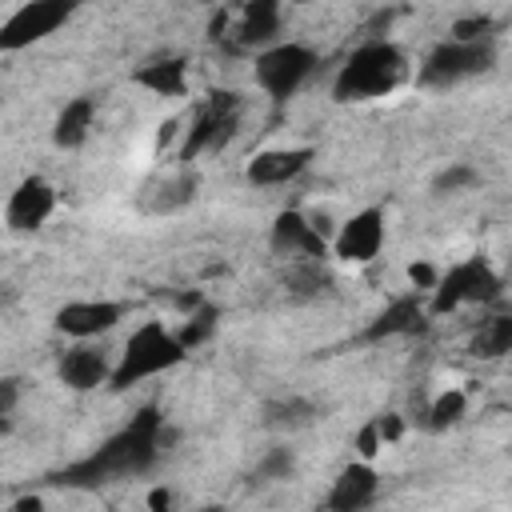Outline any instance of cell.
I'll list each match as a JSON object with an SVG mask.
<instances>
[{"label":"cell","instance_id":"obj_1","mask_svg":"<svg viewBox=\"0 0 512 512\" xmlns=\"http://www.w3.org/2000/svg\"><path fill=\"white\" fill-rule=\"evenodd\" d=\"M160 448H164V412H160V404H144L96 452H88L84 460L60 468L52 476V484H64V488H100V484H112V480L144 476L160 460Z\"/></svg>","mask_w":512,"mask_h":512},{"label":"cell","instance_id":"obj_2","mask_svg":"<svg viewBox=\"0 0 512 512\" xmlns=\"http://www.w3.org/2000/svg\"><path fill=\"white\" fill-rule=\"evenodd\" d=\"M404 76H408V56H404L400 44H392V40H364L340 64V72L332 80V100L336 104L380 100V96L396 92Z\"/></svg>","mask_w":512,"mask_h":512},{"label":"cell","instance_id":"obj_3","mask_svg":"<svg viewBox=\"0 0 512 512\" xmlns=\"http://www.w3.org/2000/svg\"><path fill=\"white\" fill-rule=\"evenodd\" d=\"M184 356H188V344L180 340V332H172V328L160 324V320H144V324L124 340L108 388H112V392H128V388H136V384L148 380V376L172 372L176 364H184Z\"/></svg>","mask_w":512,"mask_h":512},{"label":"cell","instance_id":"obj_4","mask_svg":"<svg viewBox=\"0 0 512 512\" xmlns=\"http://www.w3.org/2000/svg\"><path fill=\"white\" fill-rule=\"evenodd\" d=\"M496 68V40H440L416 68V84L444 92Z\"/></svg>","mask_w":512,"mask_h":512},{"label":"cell","instance_id":"obj_5","mask_svg":"<svg viewBox=\"0 0 512 512\" xmlns=\"http://www.w3.org/2000/svg\"><path fill=\"white\" fill-rule=\"evenodd\" d=\"M504 296V280L500 272L484 260V256H468V260H456L444 276H436L432 284V300H428V312L432 316H444V312H456V308H488Z\"/></svg>","mask_w":512,"mask_h":512},{"label":"cell","instance_id":"obj_6","mask_svg":"<svg viewBox=\"0 0 512 512\" xmlns=\"http://www.w3.org/2000/svg\"><path fill=\"white\" fill-rule=\"evenodd\" d=\"M316 64H320L316 48L296 44V40H276V44H268V48L256 52L252 76L264 88V96H272L276 104H284L288 96H296L308 84V76L316 72Z\"/></svg>","mask_w":512,"mask_h":512},{"label":"cell","instance_id":"obj_7","mask_svg":"<svg viewBox=\"0 0 512 512\" xmlns=\"http://www.w3.org/2000/svg\"><path fill=\"white\" fill-rule=\"evenodd\" d=\"M236 128H240V96H236V92H224V88L208 92V100L200 104L192 128L184 132L180 160L192 164V160L204 156V152H220V148L236 136Z\"/></svg>","mask_w":512,"mask_h":512},{"label":"cell","instance_id":"obj_8","mask_svg":"<svg viewBox=\"0 0 512 512\" xmlns=\"http://www.w3.org/2000/svg\"><path fill=\"white\" fill-rule=\"evenodd\" d=\"M80 8H84V0H28V4H20L0 28V52H20V48L48 40Z\"/></svg>","mask_w":512,"mask_h":512},{"label":"cell","instance_id":"obj_9","mask_svg":"<svg viewBox=\"0 0 512 512\" xmlns=\"http://www.w3.org/2000/svg\"><path fill=\"white\" fill-rule=\"evenodd\" d=\"M268 248L280 260H324L328 256V236L300 208H284V212H276V220L268 228Z\"/></svg>","mask_w":512,"mask_h":512},{"label":"cell","instance_id":"obj_10","mask_svg":"<svg viewBox=\"0 0 512 512\" xmlns=\"http://www.w3.org/2000/svg\"><path fill=\"white\" fill-rule=\"evenodd\" d=\"M384 236H388V220H384V208H360L352 212L336 236H332V256L344 260V264H368L380 256L384 248Z\"/></svg>","mask_w":512,"mask_h":512},{"label":"cell","instance_id":"obj_11","mask_svg":"<svg viewBox=\"0 0 512 512\" xmlns=\"http://www.w3.org/2000/svg\"><path fill=\"white\" fill-rule=\"evenodd\" d=\"M428 304L424 296L412 288L404 296H392L360 332L364 344H380V340H404V336H424L428 332Z\"/></svg>","mask_w":512,"mask_h":512},{"label":"cell","instance_id":"obj_12","mask_svg":"<svg viewBox=\"0 0 512 512\" xmlns=\"http://www.w3.org/2000/svg\"><path fill=\"white\" fill-rule=\"evenodd\" d=\"M112 356H108V348L104 344H96V340H76L72 348H64L60 352V360H56V376H60V384L64 388H72V392H92V388H108V380H112Z\"/></svg>","mask_w":512,"mask_h":512},{"label":"cell","instance_id":"obj_13","mask_svg":"<svg viewBox=\"0 0 512 512\" xmlns=\"http://www.w3.org/2000/svg\"><path fill=\"white\" fill-rule=\"evenodd\" d=\"M124 312L128 308L120 300H68L56 308L52 328L60 336H72V340H96V336L112 332L124 320Z\"/></svg>","mask_w":512,"mask_h":512},{"label":"cell","instance_id":"obj_14","mask_svg":"<svg viewBox=\"0 0 512 512\" xmlns=\"http://www.w3.org/2000/svg\"><path fill=\"white\" fill-rule=\"evenodd\" d=\"M52 212H56V188L44 176H24L4 204V224L8 232H40Z\"/></svg>","mask_w":512,"mask_h":512},{"label":"cell","instance_id":"obj_15","mask_svg":"<svg viewBox=\"0 0 512 512\" xmlns=\"http://www.w3.org/2000/svg\"><path fill=\"white\" fill-rule=\"evenodd\" d=\"M380 496V472L368 464V460H352L336 472L328 496H324V508L332 512H360V508H372Z\"/></svg>","mask_w":512,"mask_h":512},{"label":"cell","instance_id":"obj_16","mask_svg":"<svg viewBox=\"0 0 512 512\" xmlns=\"http://www.w3.org/2000/svg\"><path fill=\"white\" fill-rule=\"evenodd\" d=\"M312 148L296 144V148H264L244 164V180L256 188H276V184H292L296 176H304V168L312 164Z\"/></svg>","mask_w":512,"mask_h":512},{"label":"cell","instance_id":"obj_17","mask_svg":"<svg viewBox=\"0 0 512 512\" xmlns=\"http://www.w3.org/2000/svg\"><path fill=\"white\" fill-rule=\"evenodd\" d=\"M280 20H284V0H244L232 44L236 48H268L280 36Z\"/></svg>","mask_w":512,"mask_h":512},{"label":"cell","instance_id":"obj_18","mask_svg":"<svg viewBox=\"0 0 512 512\" xmlns=\"http://www.w3.org/2000/svg\"><path fill=\"white\" fill-rule=\"evenodd\" d=\"M132 84L152 96H184L188 92V60L184 56H156L132 72Z\"/></svg>","mask_w":512,"mask_h":512},{"label":"cell","instance_id":"obj_19","mask_svg":"<svg viewBox=\"0 0 512 512\" xmlns=\"http://www.w3.org/2000/svg\"><path fill=\"white\" fill-rule=\"evenodd\" d=\"M92 124H96V96H72V100L56 112L52 144L64 148V152H72V148H80V144L88 140Z\"/></svg>","mask_w":512,"mask_h":512},{"label":"cell","instance_id":"obj_20","mask_svg":"<svg viewBox=\"0 0 512 512\" xmlns=\"http://www.w3.org/2000/svg\"><path fill=\"white\" fill-rule=\"evenodd\" d=\"M196 172H176V176H164V180H156V184H148L144 188V196H140V208L144 212H152V216H168V212H180L184 204H192L196 200Z\"/></svg>","mask_w":512,"mask_h":512},{"label":"cell","instance_id":"obj_21","mask_svg":"<svg viewBox=\"0 0 512 512\" xmlns=\"http://www.w3.org/2000/svg\"><path fill=\"white\" fill-rule=\"evenodd\" d=\"M468 356L476 360H504L512 356V312L484 316L468 336Z\"/></svg>","mask_w":512,"mask_h":512},{"label":"cell","instance_id":"obj_22","mask_svg":"<svg viewBox=\"0 0 512 512\" xmlns=\"http://www.w3.org/2000/svg\"><path fill=\"white\" fill-rule=\"evenodd\" d=\"M280 284L292 300H320L332 288V272L324 268V260H288Z\"/></svg>","mask_w":512,"mask_h":512},{"label":"cell","instance_id":"obj_23","mask_svg":"<svg viewBox=\"0 0 512 512\" xmlns=\"http://www.w3.org/2000/svg\"><path fill=\"white\" fill-rule=\"evenodd\" d=\"M260 416H264V424H268L272 432H300V428L316 424L320 408H316V400H308V396H276V400L264 404Z\"/></svg>","mask_w":512,"mask_h":512},{"label":"cell","instance_id":"obj_24","mask_svg":"<svg viewBox=\"0 0 512 512\" xmlns=\"http://www.w3.org/2000/svg\"><path fill=\"white\" fill-rule=\"evenodd\" d=\"M464 412H468V396H464L460 388H448V392H440V396L428 404L424 424H428L432 432H444V428L460 424V420H464Z\"/></svg>","mask_w":512,"mask_h":512},{"label":"cell","instance_id":"obj_25","mask_svg":"<svg viewBox=\"0 0 512 512\" xmlns=\"http://www.w3.org/2000/svg\"><path fill=\"white\" fill-rule=\"evenodd\" d=\"M216 320H220V308H216V304H204V300L192 304V312H188L184 324H180V340L188 344V352L200 348V344L216 332Z\"/></svg>","mask_w":512,"mask_h":512},{"label":"cell","instance_id":"obj_26","mask_svg":"<svg viewBox=\"0 0 512 512\" xmlns=\"http://www.w3.org/2000/svg\"><path fill=\"white\" fill-rule=\"evenodd\" d=\"M472 184H480V172L472 168V164H448L436 180H432V188L440 192V196H456V192H468Z\"/></svg>","mask_w":512,"mask_h":512},{"label":"cell","instance_id":"obj_27","mask_svg":"<svg viewBox=\"0 0 512 512\" xmlns=\"http://www.w3.org/2000/svg\"><path fill=\"white\" fill-rule=\"evenodd\" d=\"M448 40H496V20L492 16H460V20H452Z\"/></svg>","mask_w":512,"mask_h":512},{"label":"cell","instance_id":"obj_28","mask_svg":"<svg viewBox=\"0 0 512 512\" xmlns=\"http://www.w3.org/2000/svg\"><path fill=\"white\" fill-rule=\"evenodd\" d=\"M292 468H296V460H292V452H288V448H268L252 476H256L260 484H268V480H288V472H292Z\"/></svg>","mask_w":512,"mask_h":512},{"label":"cell","instance_id":"obj_29","mask_svg":"<svg viewBox=\"0 0 512 512\" xmlns=\"http://www.w3.org/2000/svg\"><path fill=\"white\" fill-rule=\"evenodd\" d=\"M16 400H20V380L16 376H4L0 380V416H4V428H8V420L16 412Z\"/></svg>","mask_w":512,"mask_h":512},{"label":"cell","instance_id":"obj_30","mask_svg":"<svg viewBox=\"0 0 512 512\" xmlns=\"http://www.w3.org/2000/svg\"><path fill=\"white\" fill-rule=\"evenodd\" d=\"M408 276H412V284H420V288H432V284H436V272H432L428 264H412Z\"/></svg>","mask_w":512,"mask_h":512}]
</instances>
